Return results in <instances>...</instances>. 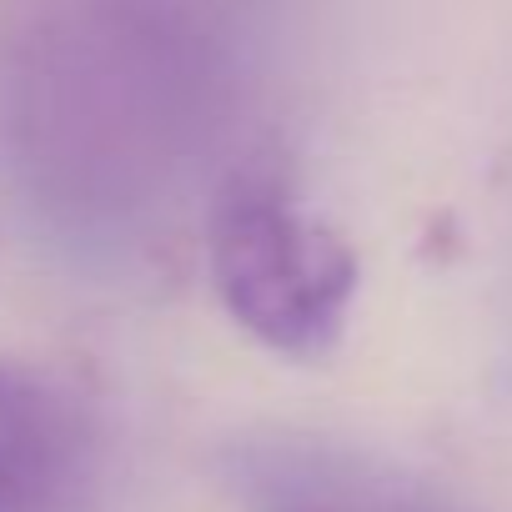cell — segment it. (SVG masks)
<instances>
[{
  "label": "cell",
  "mask_w": 512,
  "mask_h": 512,
  "mask_svg": "<svg viewBox=\"0 0 512 512\" xmlns=\"http://www.w3.org/2000/svg\"><path fill=\"white\" fill-rule=\"evenodd\" d=\"M317 512H422V507H402L397 497H322V502H302Z\"/></svg>",
  "instance_id": "obj_3"
},
{
  "label": "cell",
  "mask_w": 512,
  "mask_h": 512,
  "mask_svg": "<svg viewBox=\"0 0 512 512\" xmlns=\"http://www.w3.org/2000/svg\"><path fill=\"white\" fill-rule=\"evenodd\" d=\"M211 282L251 337L317 357L342 332L357 256L337 231L297 211L277 171L246 166L211 206Z\"/></svg>",
  "instance_id": "obj_1"
},
{
  "label": "cell",
  "mask_w": 512,
  "mask_h": 512,
  "mask_svg": "<svg viewBox=\"0 0 512 512\" xmlns=\"http://www.w3.org/2000/svg\"><path fill=\"white\" fill-rule=\"evenodd\" d=\"M96 452V412L71 377L0 357V512H81Z\"/></svg>",
  "instance_id": "obj_2"
}]
</instances>
